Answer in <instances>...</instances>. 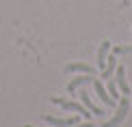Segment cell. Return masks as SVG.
<instances>
[{
	"instance_id": "4",
	"label": "cell",
	"mask_w": 132,
	"mask_h": 127,
	"mask_svg": "<svg viewBox=\"0 0 132 127\" xmlns=\"http://www.w3.org/2000/svg\"><path fill=\"white\" fill-rule=\"evenodd\" d=\"M48 125L52 127H69V125H76L78 123V116H67V119H56V116H50V114H43L41 116Z\"/></svg>"
},
{
	"instance_id": "7",
	"label": "cell",
	"mask_w": 132,
	"mask_h": 127,
	"mask_svg": "<svg viewBox=\"0 0 132 127\" xmlns=\"http://www.w3.org/2000/svg\"><path fill=\"white\" fill-rule=\"evenodd\" d=\"M111 47H113L111 41H102V43H100V50H97V67H100V71L106 67V58H108Z\"/></svg>"
},
{
	"instance_id": "8",
	"label": "cell",
	"mask_w": 132,
	"mask_h": 127,
	"mask_svg": "<svg viewBox=\"0 0 132 127\" xmlns=\"http://www.w3.org/2000/svg\"><path fill=\"white\" fill-rule=\"evenodd\" d=\"M91 82H93V75H89V73H85V78H82V75H80V78H74V80L67 84V93H69V95H74V93L78 91L80 86L91 84Z\"/></svg>"
},
{
	"instance_id": "6",
	"label": "cell",
	"mask_w": 132,
	"mask_h": 127,
	"mask_svg": "<svg viewBox=\"0 0 132 127\" xmlns=\"http://www.w3.org/2000/svg\"><path fill=\"white\" fill-rule=\"evenodd\" d=\"M65 73H91V75H95V67H91L87 63H71L65 67Z\"/></svg>"
},
{
	"instance_id": "3",
	"label": "cell",
	"mask_w": 132,
	"mask_h": 127,
	"mask_svg": "<svg viewBox=\"0 0 132 127\" xmlns=\"http://www.w3.org/2000/svg\"><path fill=\"white\" fill-rule=\"evenodd\" d=\"M91 84H93V91H95V95H97V97L102 99V103H104V106L113 108V106H115V99H113L111 95H108V91H106V88L102 86L100 78H93V82H91Z\"/></svg>"
},
{
	"instance_id": "9",
	"label": "cell",
	"mask_w": 132,
	"mask_h": 127,
	"mask_svg": "<svg viewBox=\"0 0 132 127\" xmlns=\"http://www.w3.org/2000/svg\"><path fill=\"white\" fill-rule=\"evenodd\" d=\"M115 69H117V56H115V54H111V56L106 58V67L100 71V78H104V80L113 78V75H115Z\"/></svg>"
},
{
	"instance_id": "10",
	"label": "cell",
	"mask_w": 132,
	"mask_h": 127,
	"mask_svg": "<svg viewBox=\"0 0 132 127\" xmlns=\"http://www.w3.org/2000/svg\"><path fill=\"white\" fill-rule=\"evenodd\" d=\"M80 97H82V103H85V108L89 110L91 114H95V116H104V110H100L95 103L91 101V97H89V93H87V91H82V93H80Z\"/></svg>"
},
{
	"instance_id": "12",
	"label": "cell",
	"mask_w": 132,
	"mask_h": 127,
	"mask_svg": "<svg viewBox=\"0 0 132 127\" xmlns=\"http://www.w3.org/2000/svg\"><path fill=\"white\" fill-rule=\"evenodd\" d=\"M111 52L115 56H123V54H132V45H117V47H111Z\"/></svg>"
},
{
	"instance_id": "13",
	"label": "cell",
	"mask_w": 132,
	"mask_h": 127,
	"mask_svg": "<svg viewBox=\"0 0 132 127\" xmlns=\"http://www.w3.org/2000/svg\"><path fill=\"white\" fill-rule=\"evenodd\" d=\"M24 127H32V125H24Z\"/></svg>"
},
{
	"instance_id": "5",
	"label": "cell",
	"mask_w": 132,
	"mask_h": 127,
	"mask_svg": "<svg viewBox=\"0 0 132 127\" xmlns=\"http://www.w3.org/2000/svg\"><path fill=\"white\" fill-rule=\"evenodd\" d=\"M115 82H117L119 93L128 97V95H130V86H128V82H126V69L121 67V65H119V67L115 69Z\"/></svg>"
},
{
	"instance_id": "11",
	"label": "cell",
	"mask_w": 132,
	"mask_h": 127,
	"mask_svg": "<svg viewBox=\"0 0 132 127\" xmlns=\"http://www.w3.org/2000/svg\"><path fill=\"white\" fill-rule=\"evenodd\" d=\"M108 95H111L115 101H117V97H119V88H117V82H115V78H108Z\"/></svg>"
},
{
	"instance_id": "1",
	"label": "cell",
	"mask_w": 132,
	"mask_h": 127,
	"mask_svg": "<svg viewBox=\"0 0 132 127\" xmlns=\"http://www.w3.org/2000/svg\"><path fill=\"white\" fill-rule=\"evenodd\" d=\"M50 101L54 103V106H61L63 110H69V112H80L85 119L91 116V112L85 108V103H76V101H71V99H63V97H52Z\"/></svg>"
},
{
	"instance_id": "2",
	"label": "cell",
	"mask_w": 132,
	"mask_h": 127,
	"mask_svg": "<svg viewBox=\"0 0 132 127\" xmlns=\"http://www.w3.org/2000/svg\"><path fill=\"white\" fill-rule=\"evenodd\" d=\"M128 110H130V99L123 95V97H121V101H119V106H117V112L113 114V119H111V121L102 123V127H117V125H121V123H123V119H126V114H128Z\"/></svg>"
}]
</instances>
